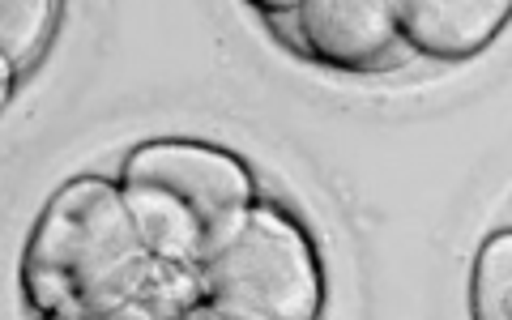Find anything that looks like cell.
Segmentation results:
<instances>
[{
  "mask_svg": "<svg viewBox=\"0 0 512 320\" xmlns=\"http://www.w3.org/2000/svg\"><path fill=\"white\" fill-rule=\"evenodd\" d=\"M120 192L154 256L201 269L256 205L248 163L210 141L163 137L124 158Z\"/></svg>",
  "mask_w": 512,
  "mask_h": 320,
  "instance_id": "cell-2",
  "label": "cell"
},
{
  "mask_svg": "<svg viewBox=\"0 0 512 320\" xmlns=\"http://www.w3.org/2000/svg\"><path fill=\"white\" fill-rule=\"evenodd\" d=\"M64 18L60 0H5L0 5V52H5V99H13L22 77L43 60Z\"/></svg>",
  "mask_w": 512,
  "mask_h": 320,
  "instance_id": "cell-6",
  "label": "cell"
},
{
  "mask_svg": "<svg viewBox=\"0 0 512 320\" xmlns=\"http://www.w3.org/2000/svg\"><path fill=\"white\" fill-rule=\"evenodd\" d=\"M508 22L512 0H397V30L414 60H474L504 35Z\"/></svg>",
  "mask_w": 512,
  "mask_h": 320,
  "instance_id": "cell-5",
  "label": "cell"
},
{
  "mask_svg": "<svg viewBox=\"0 0 512 320\" xmlns=\"http://www.w3.org/2000/svg\"><path fill=\"white\" fill-rule=\"evenodd\" d=\"M184 320H231V316H222L218 308H210V303H197V308H192Z\"/></svg>",
  "mask_w": 512,
  "mask_h": 320,
  "instance_id": "cell-8",
  "label": "cell"
},
{
  "mask_svg": "<svg viewBox=\"0 0 512 320\" xmlns=\"http://www.w3.org/2000/svg\"><path fill=\"white\" fill-rule=\"evenodd\" d=\"M22 291L39 316L69 320H184L201 295V269L146 248L120 180L82 175L43 205L22 256Z\"/></svg>",
  "mask_w": 512,
  "mask_h": 320,
  "instance_id": "cell-1",
  "label": "cell"
},
{
  "mask_svg": "<svg viewBox=\"0 0 512 320\" xmlns=\"http://www.w3.org/2000/svg\"><path fill=\"white\" fill-rule=\"evenodd\" d=\"M252 9L286 52L329 73L380 77L414 60L397 30V0H295Z\"/></svg>",
  "mask_w": 512,
  "mask_h": 320,
  "instance_id": "cell-4",
  "label": "cell"
},
{
  "mask_svg": "<svg viewBox=\"0 0 512 320\" xmlns=\"http://www.w3.org/2000/svg\"><path fill=\"white\" fill-rule=\"evenodd\" d=\"M94 320H99V316H94Z\"/></svg>",
  "mask_w": 512,
  "mask_h": 320,
  "instance_id": "cell-10",
  "label": "cell"
},
{
  "mask_svg": "<svg viewBox=\"0 0 512 320\" xmlns=\"http://www.w3.org/2000/svg\"><path fill=\"white\" fill-rule=\"evenodd\" d=\"M470 320H512V227L487 235L474 256Z\"/></svg>",
  "mask_w": 512,
  "mask_h": 320,
  "instance_id": "cell-7",
  "label": "cell"
},
{
  "mask_svg": "<svg viewBox=\"0 0 512 320\" xmlns=\"http://www.w3.org/2000/svg\"><path fill=\"white\" fill-rule=\"evenodd\" d=\"M201 295L231 320H320L325 269L308 227L274 201H256L248 222L201 265Z\"/></svg>",
  "mask_w": 512,
  "mask_h": 320,
  "instance_id": "cell-3",
  "label": "cell"
},
{
  "mask_svg": "<svg viewBox=\"0 0 512 320\" xmlns=\"http://www.w3.org/2000/svg\"><path fill=\"white\" fill-rule=\"evenodd\" d=\"M39 320H69V316H39Z\"/></svg>",
  "mask_w": 512,
  "mask_h": 320,
  "instance_id": "cell-9",
  "label": "cell"
}]
</instances>
